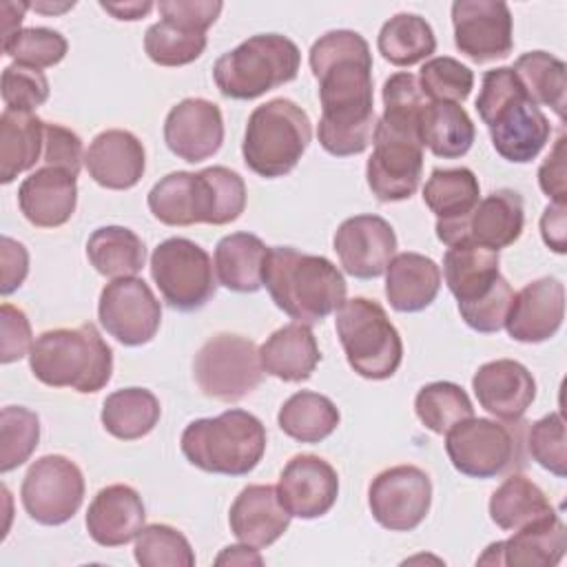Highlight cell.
<instances>
[{
    "mask_svg": "<svg viewBox=\"0 0 567 567\" xmlns=\"http://www.w3.org/2000/svg\"><path fill=\"white\" fill-rule=\"evenodd\" d=\"M308 62L319 82V144L334 157L363 153L377 126L368 40L350 29L328 31L312 42Z\"/></svg>",
    "mask_w": 567,
    "mask_h": 567,
    "instance_id": "cell-1",
    "label": "cell"
},
{
    "mask_svg": "<svg viewBox=\"0 0 567 567\" xmlns=\"http://www.w3.org/2000/svg\"><path fill=\"white\" fill-rule=\"evenodd\" d=\"M427 104L410 71L394 73L383 84V115L374 126L365 182L379 202L410 199L423 173L421 113Z\"/></svg>",
    "mask_w": 567,
    "mask_h": 567,
    "instance_id": "cell-2",
    "label": "cell"
},
{
    "mask_svg": "<svg viewBox=\"0 0 567 567\" xmlns=\"http://www.w3.org/2000/svg\"><path fill=\"white\" fill-rule=\"evenodd\" d=\"M146 202L153 217L166 226H224L241 217L246 184L226 166H208L199 173L175 171L153 184Z\"/></svg>",
    "mask_w": 567,
    "mask_h": 567,
    "instance_id": "cell-3",
    "label": "cell"
},
{
    "mask_svg": "<svg viewBox=\"0 0 567 567\" xmlns=\"http://www.w3.org/2000/svg\"><path fill=\"white\" fill-rule=\"evenodd\" d=\"M264 286L279 310L306 326L321 323L346 301L348 292L341 270L328 257L292 246L268 248Z\"/></svg>",
    "mask_w": 567,
    "mask_h": 567,
    "instance_id": "cell-4",
    "label": "cell"
},
{
    "mask_svg": "<svg viewBox=\"0 0 567 567\" xmlns=\"http://www.w3.org/2000/svg\"><path fill=\"white\" fill-rule=\"evenodd\" d=\"M476 111L489 131L494 151L512 164L532 162L549 142V120L529 100L512 66L485 71Z\"/></svg>",
    "mask_w": 567,
    "mask_h": 567,
    "instance_id": "cell-5",
    "label": "cell"
},
{
    "mask_svg": "<svg viewBox=\"0 0 567 567\" xmlns=\"http://www.w3.org/2000/svg\"><path fill=\"white\" fill-rule=\"evenodd\" d=\"M29 368L49 388H71L89 394L111 381L113 350L93 323L55 328L35 337L29 352Z\"/></svg>",
    "mask_w": 567,
    "mask_h": 567,
    "instance_id": "cell-6",
    "label": "cell"
},
{
    "mask_svg": "<svg viewBox=\"0 0 567 567\" xmlns=\"http://www.w3.org/2000/svg\"><path fill=\"white\" fill-rule=\"evenodd\" d=\"M443 277L461 319L476 332H498L514 290L498 270V252L478 244H454L443 257Z\"/></svg>",
    "mask_w": 567,
    "mask_h": 567,
    "instance_id": "cell-7",
    "label": "cell"
},
{
    "mask_svg": "<svg viewBox=\"0 0 567 567\" xmlns=\"http://www.w3.org/2000/svg\"><path fill=\"white\" fill-rule=\"evenodd\" d=\"M186 461L208 474L246 476L266 452V427L246 410L233 408L210 419L190 421L179 439Z\"/></svg>",
    "mask_w": 567,
    "mask_h": 567,
    "instance_id": "cell-8",
    "label": "cell"
},
{
    "mask_svg": "<svg viewBox=\"0 0 567 567\" xmlns=\"http://www.w3.org/2000/svg\"><path fill=\"white\" fill-rule=\"evenodd\" d=\"M301 66L299 47L281 33H257L219 55L213 80L230 100H255L297 78Z\"/></svg>",
    "mask_w": 567,
    "mask_h": 567,
    "instance_id": "cell-9",
    "label": "cell"
},
{
    "mask_svg": "<svg viewBox=\"0 0 567 567\" xmlns=\"http://www.w3.org/2000/svg\"><path fill=\"white\" fill-rule=\"evenodd\" d=\"M312 140L308 113L288 97L259 104L246 124L241 155L246 166L266 179L288 175Z\"/></svg>",
    "mask_w": 567,
    "mask_h": 567,
    "instance_id": "cell-10",
    "label": "cell"
},
{
    "mask_svg": "<svg viewBox=\"0 0 567 567\" xmlns=\"http://www.w3.org/2000/svg\"><path fill=\"white\" fill-rule=\"evenodd\" d=\"M334 312V330L348 365L370 381L394 377L403 359V341L383 306L368 297H352Z\"/></svg>",
    "mask_w": 567,
    "mask_h": 567,
    "instance_id": "cell-11",
    "label": "cell"
},
{
    "mask_svg": "<svg viewBox=\"0 0 567 567\" xmlns=\"http://www.w3.org/2000/svg\"><path fill=\"white\" fill-rule=\"evenodd\" d=\"M193 377L206 396L226 403L241 401L264 379L259 348L248 337L219 332L197 350Z\"/></svg>",
    "mask_w": 567,
    "mask_h": 567,
    "instance_id": "cell-12",
    "label": "cell"
},
{
    "mask_svg": "<svg viewBox=\"0 0 567 567\" xmlns=\"http://www.w3.org/2000/svg\"><path fill=\"white\" fill-rule=\"evenodd\" d=\"M210 255L186 237H168L151 255V277L162 299L179 312L204 308L217 290Z\"/></svg>",
    "mask_w": 567,
    "mask_h": 567,
    "instance_id": "cell-13",
    "label": "cell"
},
{
    "mask_svg": "<svg viewBox=\"0 0 567 567\" xmlns=\"http://www.w3.org/2000/svg\"><path fill=\"white\" fill-rule=\"evenodd\" d=\"M22 507L40 525L71 520L84 501L82 470L62 454H47L31 463L20 487Z\"/></svg>",
    "mask_w": 567,
    "mask_h": 567,
    "instance_id": "cell-14",
    "label": "cell"
},
{
    "mask_svg": "<svg viewBox=\"0 0 567 567\" xmlns=\"http://www.w3.org/2000/svg\"><path fill=\"white\" fill-rule=\"evenodd\" d=\"M445 452L463 476L494 478L516 463L518 443L507 425L470 416L445 432Z\"/></svg>",
    "mask_w": 567,
    "mask_h": 567,
    "instance_id": "cell-15",
    "label": "cell"
},
{
    "mask_svg": "<svg viewBox=\"0 0 567 567\" xmlns=\"http://www.w3.org/2000/svg\"><path fill=\"white\" fill-rule=\"evenodd\" d=\"M97 319L115 341L137 348L155 339L162 323V306L144 279L120 277L102 288Z\"/></svg>",
    "mask_w": 567,
    "mask_h": 567,
    "instance_id": "cell-16",
    "label": "cell"
},
{
    "mask_svg": "<svg viewBox=\"0 0 567 567\" xmlns=\"http://www.w3.org/2000/svg\"><path fill=\"white\" fill-rule=\"evenodd\" d=\"M372 518L390 532L416 529L432 505V481L416 465H394L379 472L368 487Z\"/></svg>",
    "mask_w": 567,
    "mask_h": 567,
    "instance_id": "cell-17",
    "label": "cell"
},
{
    "mask_svg": "<svg viewBox=\"0 0 567 567\" xmlns=\"http://www.w3.org/2000/svg\"><path fill=\"white\" fill-rule=\"evenodd\" d=\"M523 226V197L512 188H498L478 199L465 219L447 226H434V230L439 241H443L447 248L470 241L498 252L520 237Z\"/></svg>",
    "mask_w": 567,
    "mask_h": 567,
    "instance_id": "cell-18",
    "label": "cell"
},
{
    "mask_svg": "<svg viewBox=\"0 0 567 567\" xmlns=\"http://www.w3.org/2000/svg\"><path fill=\"white\" fill-rule=\"evenodd\" d=\"M452 27L456 49L478 64L507 58L514 49V18L501 0H456Z\"/></svg>",
    "mask_w": 567,
    "mask_h": 567,
    "instance_id": "cell-19",
    "label": "cell"
},
{
    "mask_svg": "<svg viewBox=\"0 0 567 567\" xmlns=\"http://www.w3.org/2000/svg\"><path fill=\"white\" fill-rule=\"evenodd\" d=\"M334 252L350 277H381L396 252V235L388 219L379 215H354L339 224Z\"/></svg>",
    "mask_w": 567,
    "mask_h": 567,
    "instance_id": "cell-20",
    "label": "cell"
},
{
    "mask_svg": "<svg viewBox=\"0 0 567 567\" xmlns=\"http://www.w3.org/2000/svg\"><path fill=\"white\" fill-rule=\"evenodd\" d=\"M277 494L290 516L303 520L319 518L337 503V470L317 454H297L281 470Z\"/></svg>",
    "mask_w": 567,
    "mask_h": 567,
    "instance_id": "cell-21",
    "label": "cell"
},
{
    "mask_svg": "<svg viewBox=\"0 0 567 567\" xmlns=\"http://www.w3.org/2000/svg\"><path fill=\"white\" fill-rule=\"evenodd\" d=\"M164 142L173 155L188 164L213 157L224 142V117L215 102L186 97L164 120Z\"/></svg>",
    "mask_w": 567,
    "mask_h": 567,
    "instance_id": "cell-22",
    "label": "cell"
},
{
    "mask_svg": "<svg viewBox=\"0 0 567 567\" xmlns=\"http://www.w3.org/2000/svg\"><path fill=\"white\" fill-rule=\"evenodd\" d=\"M565 319V286L556 277H540L514 292L503 328L514 341L543 343Z\"/></svg>",
    "mask_w": 567,
    "mask_h": 567,
    "instance_id": "cell-23",
    "label": "cell"
},
{
    "mask_svg": "<svg viewBox=\"0 0 567 567\" xmlns=\"http://www.w3.org/2000/svg\"><path fill=\"white\" fill-rule=\"evenodd\" d=\"M567 549V532L563 518L551 512L532 520L505 540L492 543L476 563L481 565H514V567H554Z\"/></svg>",
    "mask_w": 567,
    "mask_h": 567,
    "instance_id": "cell-24",
    "label": "cell"
},
{
    "mask_svg": "<svg viewBox=\"0 0 567 567\" xmlns=\"http://www.w3.org/2000/svg\"><path fill=\"white\" fill-rule=\"evenodd\" d=\"M478 405L501 421H520L536 399L532 372L514 359L483 363L472 377Z\"/></svg>",
    "mask_w": 567,
    "mask_h": 567,
    "instance_id": "cell-25",
    "label": "cell"
},
{
    "mask_svg": "<svg viewBox=\"0 0 567 567\" xmlns=\"http://www.w3.org/2000/svg\"><path fill=\"white\" fill-rule=\"evenodd\" d=\"M84 166L89 177L102 188L128 190L146 171V151L131 131L106 128L91 140L84 153Z\"/></svg>",
    "mask_w": 567,
    "mask_h": 567,
    "instance_id": "cell-26",
    "label": "cell"
},
{
    "mask_svg": "<svg viewBox=\"0 0 567 567\" xmlns=\"http://www.w3.org/2000/svg\"><path fill=\"white\" fill-rule=\"evenodd\" d=\"M18 206L38 228L64 226L78 206V175L55 166L35 168L18 188Z\"/></svg>",
    "mask_w": 567,
    "mask_h": 567,
    "instance_id": "cell-27",
    "label": "cell"
},
{
    "mask_svg": "<svg viewBox=\"0 0 567 567\" xmlns=\"http://www.w3.org/2000/svg\"><path fill=\"white\" fill-rule=\"evenodd\" d=\"M146 509L137 489L124 483L102 487L86 509V532L102 547H122L144 529Z\"/></svg>",
    "mask_w": 567,
    "mask_h": 567,
    "instance_id": "cell-28",
    "label": "cell"
},
{
    "mask_svg": "<svg viewBox=\"0 0 567 567\" xmlns=\"http://www.w3.org/2000/svg\"><path fill=\"white\" fill-rule=\"evenodd\" d=\"M290 514L281 505L277 487L248 485L230 505L228 525L239 543L264 549L279 540L290 525Z\"/></svg>",
    "mask_w": 567,
    "mask_h": 567,
    "instance_id": "cell-29",
    "label": "cell"
},
{
    "mask_svg": "<svg viewBox=\"0 0 567 567\" xmlns=\"http://www.w3.org/2000/svg\"><path fill=\"white\" fill-rule=\"evenodd\" d=\"M261 368L266 374L299 383L312 377L321 361V352L310 326L292 321L277 328L259 348Z\"/></svg>",
    "mask_w": 567,
    "mask_h": 567,
    "instance_id": "cell-30",
    "label": "cell"
},
{
    "mask_svg": "<svg viewBox=\"0 0 567 567\" xmlns=\"http://www.w3.org/2000/svg\"><path fill=\"white\" fill-rule=\"evenodd\" d=\"M441 268L421 252H399L385 268V297L396 312H421L439 295Z\"/></svg>",
    "mask_w": 567,
    "mask_h": 567,
    "instance_id": "cell-31",
    "label": "cell"
},
{
    "mask_svg": "<svg viewBox=\"0 0 567 567\" xmlns=\"http://www.w3.org/2000/svg\"><path fill=\"white\" fill-rule=\"evenodd\" d=\"M268 246L252 233H230L215 246L217 281L233 292H257L264 286Z\"/></svg>",
    "mask_w": 567,
    "mask_h": 567,
    "instance_id": "cell-32",
    "label": "cell"
},
{
    "mask_svg": "<svg viewBox=\"0 0 567 567\" xmlns=\"http://www.w3.org/2000/svg\"><path fill=\"white\" fill-rule=\"evenodd\" d=\"M44 122L33 113L4 109L0 115V182L11 184L20 173L42 162Z\"/></svg>",
    "mask_w": 567,
    "mask_h": 567,
    "instance_id": "cell-33",
    "label": "cell"
},
{
    "mask_svg": "<svg viewBox=\"0 0 567 567\" xmlns=\"http://www.w3.org/2000/svg\"><path fill=\"white\" fill-rule=\"evenodd\" d=\"M478 177L465 168H434L423 186V202L436 215V226L465 219L478 204Z\"/></svg>",
    "mask_w": 567,
    "mask_h": 567,
    "instance_id": "cell-34",
    "label": "cell"
},
{
    "mask_svg": "<svg viewBox=\"0 0 567 567\" xmlns=\"http://www.w3.org/2000/svg\"><path fill=\"white\" fill-rule=\"evenodd\" d=\"M474 137V122L461 104L427 100L421 113V142L436 157H463L472 148Z\"/></svg>",
    "mask_w": 567,
    "mask_h": 567,
    "instance_id": "cell-35",
    "label": "cell"
},
{
    "mask_svg": "<svg viewBox=\"0 0 567 567\" xmlns=\"http://www.w3.org/2000/svg\"><path fill=\"white\" fill-rule=\"evenodd\" d=\"M86 257L104 277H135L144 268L146 246L126 226H100L89 235Z\"/></svg>",
    "mask_w": 567,
    "mask_h": 567,
    "instance_id": "cell-36",
    "label": "cell"
},
{
    "mask_svg": "<svg viewBox=\"0 0 567 567\" xmlns=\"http://www.w3.org/2000/svg\"><path fill=\"white\" fill-rule=\"evenodd\" d=\"M162 414L157 396L146 388H122L102 403V425L120 441H137L153 432Z\"/></svg>",
    "mask_w": 567,
    "mask_h": 567,
    "instance_id": "cell-37",
    "label": "cell"
},
{
    "mask_svg": "<svg viewBox=\"0 0 567 567\" xmlns=\"http://www.w3.org/2000/svg\"><path fill=\"white\" fill-rule=\"evenodd\" d=\"M341 421L332 399L326 394L301 390L284 401L277 414L281 432L299 443H319L328 439Z\"/></svg>",
    "mask_w": 567,
    "mask_h": 567,
    "instance_id": "cell-38",
    "label": "cell"
},
{
    "mask_svg": "<svg viewBox=\"0 0 567 567\" xmlns=\"http://www.w3.org/2000/svg\"><path fill=\"white\" fill-rule=\"evenodd\" d=\"M556 512L545 492L525 474H509L489 496V518L503 532H514Z\"/></svg>",
    "mask_w": 567,
    "mask_h": 567,
    "instance_id": "cell-39",
    "label": "cell"
},
{
    "mask_svg": "<svg viewBox=\"0 0 567 567\" xmlns=\"http://www.w3.org/2000/svg\"><path fill=\"white\" fill-rule=\"evenodd\" d=\"M512 71L536 106H549L558 120H565L567 104V66L547 51H527L516 58Z\"/></svg>",
    "mask_w": 567,
    "mask_h": 567,
    "instance_id": "cell-40",
    "label": "cell"
},
{
    "mask_svg": "<svg viewBox=\"0 0 567 567\" xmlns=\"http://www.w3.org/2000/svg\"><path fill=\"white\" fill-rule=\"evenodd\" d=\"M377 49L394 66H412L436 51V35L430 22L416 13H396L383 22Z\"/></svg>",
    "mask_w": 567,
    "mask_h": 567,
    "instance_id": "cell-41",
    "label": "cell"
},
{
    "mask_svg": "<svg viewBox=\"0 0 567 567\" xmlns=\"http://www.w3.org/2000/svg\"><path fill=\"white\" fill-rule=\"evenodd\" d=\"M419 421L434 434H445L452 425L474 416L467 392L452 381H434L423 385L414 396Z\"/></svg>",
    "mask_w": 567,
    "mask_h": 567,
    "instance_id": "cell-42",
    "label": "cell"
},
{
    "mask_svg": "<svg viewBox=\"0 0 567 567\" xmlns=\"http://www.w3.org/2000/svg\"><path fill=\"white\" fill-rule=\"evenodd\" d=\"M206 33L162 18L144 33V51L159 66H184L195 62L206 49Z\"/></svg>",
    "mask_w": 567,
    "mask_h": 567,
    "instance_id": "cell-43",
    "label": "cell"
},
{
    "mask_svg": "<svg viewBox=\"0 0 567 567\" xmlns=\"http://www.w3.org/2000/svg\"><path fill=\"white\" fill-rule=\"evenodd\" d=\"M40 441V419L22 405H7L0 412V472L24 465Z\"/></svg>",
    "mask_w": 567,
    "mask_h": 567,
    "instance_id": "cell-44",
    "label": "cell"
},
{
    "mask_svg": "<svg viewBox=\"0 0 567 567\" xmlns=\"http://www.w3.org/2000/svg\"><path fill=\"white\" fill-rule=\"evenodd\" d=\"M135 560L142 567H193L195 551L188 538L164 523L146 525L135 538Z\"/></svg>",
    "mask_w": 567,
    "mask_h": 567,
    "instance_id": "cell-45",
    "label": "cell"
},
{
    "mask_svg": "<svg viewBox=\"0 0 567 567\" xmlns=\"http://www.w3.org/2000/svg\"><path fill=\"white\" fill-rule=\"evenodd\" d=\"M2 51L4 55L13 58L16 64L42 71L64 60L69 51V42L55 29L29 27V29H20L9 40H4Z\"/></svg>",
    "mask_w": 567,
    "mask_h": 567,
    "instance_id": "cell-46",
    "label": "cell"
},
{
    "mask_svg": "<svg viewBox=\"0 0 567 567\" xmlns=\"http://www.w3.org/2000/svg\"><path fill=\"white\" fill-rule=\"evenodd\" d=\"M416 80L423 95L432 102L461 104L470 97L474 89L472 69L450 55H439L423 62Z\"/></svg>",
    "mask_w": 567,
    "mask_h": 567,
    "instance_id": "cell-47",
    "label": "cell"
},
{
    "mask_svg": "<svg viewBox=\"0 0 567 567\" xmlns=\"http://www.w3.org/2000/svg\"><path fill=\"white\" fill-rule=\"evenodd\" d=\"M527 450L532 458L563 478L567 474V443H565V421L560 412H549L547 416L534 421L527 430Z\"/></svg>",
    "mask_w": 567,
    "mask_h": 567,
    "instance_id": "cell-48",
    "label": "cell"
},
{
    "mask_svg": "<svg viewBox=\"0 0 567 567\" xmlns=\"http://www.w3.org/2000/svg\"><path fill=\"white\" fill-rule=\"evenodd\" d=\"M49 100V80L42 71L9 64L2 71V102L9 111L33 113Z\"/></svg>",
    "mask_w": 567,
    "mask_h": 567,
    "instance_id": "cell-49",
    "label": "cell"
},
{
    "mask_svg": "<svg viewBox=\"0 0 567 567\" xmlns=\"http://www.w3.org/2000/svg\"><path fill=\"white\" fill-rule=\"evenodd\" d=\"M84 153L86 151L75 131L55 122H44V151H42L44 166L64 168L78 175L84 162Z\"/></svg>",
    "mask_w": 567,
    "mask_h": 567,
    "instance_id": "cell-50",
    "label": "cell"
},
{
    "mask_svg": "<svg viewBox=\"0 0 567 567\" xmlns=\"http://www.w3.org/2000/svg\"><path fill=\"white\" fill-rule=\"evenodd\" d=\"M0 328H2V346H0V361L13 363L31 352L33 337H31V323L24 315V310L2 303L0 306Z\"/></svg>",
    "mask_w": 567,
    "mask_h": 567,
    "instance_id": "cell-51",
    "label": "cell"
},
{
    "mask_svg": "<svg viewBox=\"0 0 567 567\" xmlns=\"http://www.w3.org/2000/svg\"><path fill=\"white\" fill-rule=\"evenodd\" d=\"M162 18L206 33L215 24L224 4L219 0H162L157 4Z\"/></svg>",
    "mask_w": 567,
    "mask_h": 567,
    "instance_id": "cell-52",
    "label": "cell"
},
{
    "mask_svg": "<svg viewBox=\"0 0 567 567\" xmlns=\"http://www.w3.org/2000/svg\"><path fill=\"white\" fill-rule=\"evenodd\" d=\"M565 142V135H560L538 168V186L551 199V204H567Z\"/></svg>",
    "mask_w": 567,
    "mask_h": 567,
    "instance_id": "cell-53",
    "label": "cell"
},
{
    "mask_svg": "<svg viewBox=\"0 0 567 567\" xmlns=\"http://www.w3.org/2000/svg\"><path fill=\"white\" fill-rule=\"evenodd\" d=\"M0 261H2L0 292L11 295L22 286V281L29 275V252L20 241L4 235L0 239Z\"/></svg>",
    "mask_w": 567,
    "mask_h": 567,
    "instance_id": "cell-54",
    "label": "cell"
},
{
    "mask_svg": "<svg viewBox=\"0 0 567 567\" xmlns=\"http://www.w3.org/2000/svg\"><path fill=\"white\" fill-rule=\"evenodd\" d=\"M565 217H567V204H549L543 210V217H540L543 241L554 252H558V255H563L567 250V244H565V230H567Z\"/></svg>",
    "mask_w": 567,
    "mask_h": 567,
    "instance_id": "cell-55",
    "label": "cell"
},
{
    "mask_svg": "<svg viewBox=\"0 0 567 567\" xmlns=\"http://www.w3.org/2000/svg\"><path fill=\"white\" fill-rule=\"evenodd\" d=\"M215 563L217 565H264V558L259 556L257 547L241 543V545L224 547V551L215 558Z\"/></svg>",
    "mask_w": 567,
    "mask_h": 567,
    "instance_id": "cell-56",
    "label": "cell"
},
{
    "mask_svg": "<svg viewBox=\"0 0 567 567\" xmlns=\"http://www.w3.org/2000/svg\"><path fill=\"white\" fill-rule=\"evenodd\" d=\"M100 7L117 20H140L153 9V2H100Z\"/></svg>",
    "mask_w": 567,
    "mask_h": 567,
    "instance_id": "cell-57",
    "label": "cell"
},
{
    "mask_svg": "<svg viewBox=\"0 0 567 567\" xmlns=\"http://www.w3.org/2000/svg\"><path fill=\"white\" fill-rule=\"evenodd\" d=\"M27 9H29V2H16V13L11 16V4L2 2V42L20 31V22Z\"/></svg>",
    "mask_w": 567,
    "mask_h": 567,
    "instance_id": "cell-58",
    "label": "cell"
},
{
    "mask_svg": "<svg viewBox=\"0 0 567 567\" xmlns=\"http://www.w3.org/2000/svg\"><path fill=\"white\" fill-rule=\"evenodd\" d=\"M75 2H60V4H47V2H29V9H35V11H42V13H62L66 9H73Z\"/></svg>",
    "mask_w": 567,
    "mask_h": 567,
    "instance_id": "cell-59",
    "label": "cell"
}]
</instances>
